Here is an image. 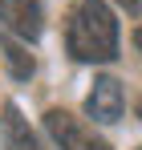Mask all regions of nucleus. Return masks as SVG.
<instances>
[{"label":"nucleus","mask_w":142,"mask_h":150,"mask_svg":"<svg viewBox=\"0 0 142 150\" xmlns=\"http://www.w3.org/2000/svg\"><path fill=\"white\" fill-rule=\"evenodd\" d=\"M69 53L77 61H114L118 57V21L106 0H81L69 16Z\"/></svg>","instance_id":"obj_1"},{"label":"nucleus","mask_w":142,"mask_h":150,"mask_svg":"<svg viewBox=\"0 0 142 150\" xmlns=\"http://www.w3.org/2000/svg\"><path fill=\"white\" fill-rule=\"evenodd\" d=\"M45 130L53 134V142L61 150H110L106 138H97L94 130H85V126L77 122L73 114H65V110H49L45 114Z\"/></svg>","instance_id":"obj_2"},{"label":"nucleus","mask_w":142,"mask_h":150,"mask_svg":"<svg viewBox=\"0 0 142 150\" xmlns=\"http://www.w3.org/2000/svg\"><path fill=\"white\" fill-rule=\"evenodd\" d=\"M0 25L24 41H37L45 28V0H0Z\"/></svg>","instance_id":"obj_3"},{"label":"nucleus","mask_w":142,"mask_h":150,"mask_svg":"<svg viewBox=\"0 0 142 150\" xmlns=\"http://www.w3.org/2000/svg\"><path fill=\"white\" fill-rule=\"evenodd\" d=\"M85 114L94 122H118L122 118V85L118 77H97L89 98H85Z\"/></svg>","instance_id":"obj_4"},{"label":"nucleus","mask_w":142,"mask_h":150,"mask_svg":"<svg viewBox=\"0 0 142 150\" xmlns=\"http://www.w3.org/2000/svg\"><path fill=\"white\" fill-rule=\"evenodd\" d=\"M0 134H4V150H41L33 130H28V122L21 118V110L12 101L0 110Z\"/></svg>","instance_id":"obj_5"},{"label":"nucleus","mask_w":142,"mask_h":150,"mask_svg":"<svg viewBox=\"0 0 142 150\" xmlns=\"http://www.w3.org/2000/svg\"><path fill=\"white\" fill-rule=\"evenodd\" d=\"M0 49H4V61H8V73L16 77V81L33 77V69H37V65H33V57L24 53V45H16V41H4Z\"/></svg>","instance_id":"obj_6"},{"label":"nucleus","mask_w":142,"mask_h":150,"mask_svg":"<svg viewBox=\"0 0 142 150\" xmlns=\"http://www.w3.org/2000/svg\"><path fill=\"white\" fill-rule=\"evenodd\" d=\"M126 12H134V16H142V0H118Z\"/></svg>","instance_id":"obj_7"},{"label":"nucleus","mask_w":142,"mask_h":150,"mask_svg":"<svg viewBox=\"0 0 142 150\" xmlns=\"http://www.w3.org/2000/svg\"><path fill=\"white\" fill-rule=\"evenodd\" d=\"M134 45H138V53H142V28H134Z\"/></svg>","instance_id":"obj_8"},{"label":"nucleus","mask_w":142,"mask_h":150,"mask_svg":"<svg viewBox=\"0 0 142 150\" xmlns=\"http://www.w3.org/2000/svg\"><path fill=\"white\" fill-rule=\"evenodd\" d=\"M138 114H142V105H138Z\"/></svg>","instance_id":"obj_9"}]
</instances>
